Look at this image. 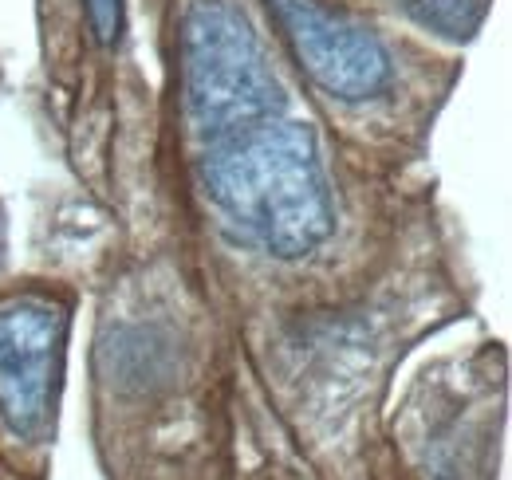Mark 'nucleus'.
Returning <instances> with one entry per match:
<instances>
[{"label": "nucleus", "mask_w": 512, "mask_h": 480, "mask_svg": "<svg viewBox=\"0 0 512 480\" xmlns=\"http://www.w3.org/2000/svg\"><path fill=\"white\" fill-rule=\"evenodd\" d=\"M154 40L119 225L190 268L276 414L323 441L383 410L402 362L477 311L461 225L426 170L379 166L316 115L260 0H170Z\"/></svg>", "instance_id": "obj_1"}, {"label": "nucleus", "mask_w": 512, "mask_h": 480, "mask_svg": "<svg viewBox=\"0 0 512 480\" xmlns=\"http://www.w3.org/2000/svg\"><path fill=\"white\" fill-rule=\"evenodd\" d=\"M36 260L95 300L87 437L99 480H237L260 386L190 268L79 193L40 217Z\"/></svg>", "instance_id": "obj_2"}, {"label": "nucleus", "mask_w": 512, "mask_h": 480, "mask_svg": "<svg viewBox=\"0 0 512 480\" xmlns=\"http://www.w3.org/2000/svg\"><path fill=\"white\" fill-rule=\"evenodd\" d=\"M260 12L316 115L355 154L426 170L461 60L351 0H260Z\"/></svg>", "instance_id": "obj_3"}, {"label": "nucleus", "mask_w": 512, "mask_h": 480, "mask_svg": "<svg viewBox=\"0 0 512 480\" xmlns=\"http://www.w3.org/2000/svg\"><path fill=\"white\" fill-rule=\"evenodd\" d=\"M509 351L501 339L426 359L383 406L386 480H505Z\"/></svg>", "instance_id": "obj_4"}, {"label": "nucleus", "mask_w": 512, "mask_h": 480, "mask_svg": "<svg viewBox=\"0 0 512 480\" xmlns=\"http://www.w3.org/2000/svg\"><path fill=\"white\" fill-rule=\"evenodd\" d=\"M79 303L83 288L48 268L0 284V457L16 480H52Z\"/></svg>", "instance_id": "obj_5"}, {"label": "nucleus", "mask_w": 512, "mask_h": 480, "mask_svg": "<svg viewBox=\"0 0 512 480\" xmlns=\"http://www.w3.org/2000/svg\"><path fill=\"white\" fill-rule=\"evenodd\" d=\"M237 480H386L383 410L312 441L280 418L264 394H256L241 418Z\"/></svg>", "instance_id": "obj_6"}, {"label": "nucleus", "mask_w": 512, "mask_h": 480, "mask_svg": "<svg viewBox=\"0 0 512 480\" xmlns=\"http://www.w3.org/2000/svg\"><path fill=\"white\" fill-rule=\"evenodd\" d=\"M12 276V221H8V205L0 197V284Z\"/></svg>", "instance_id": "obj_7"}, {"label": "nucleus", "mask_w": 512, "mask_h": 480, "mask_svg": "<svg viewBox=\"0 0 512 480\" xmlns=\"http://www.w3.org/2000/svg\"><path fill=\"white\" fill-rule=\"evenodd\" d=\"M0 480H16L12 473H8V465H4V457H0Z\"/></svg>", "instance_id": "obj_8"}]
</instances>
